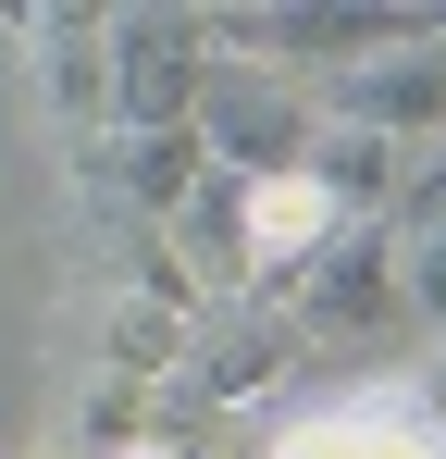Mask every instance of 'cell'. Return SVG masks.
<instances>
[{
  "mask_svg": "<svg viewBox=\"0 0 446 459\" xmlns=\"http://www.w3.org/2000/svg\"><path fill=\"white\" fill-rule=\"evenodd\" d=\"M199 137H211L223 186H273V174H310V137H322V112H310V87L286 63H261V50H223L211 100H199Z\"/></svg>",
  "mask_w": 446,
  "mask_h": 459,
  "instance_id": "1",
  "label": "cell"
},
{
  "mask_svg": "<svg viewBox=\"0 0 446 459\" xmlns=\"http://www.w3.org/2000/svg\"><path fill=\"white\" fill-rule=\"evenodd\" d=\"M211 75H223L211 13H112V137H161V125H199Z\"/></svg>",
  "mask_w": 446,
  "mask_h": 459,
  "instance_id": "2",
  "label": "cell"
},
{
  "mask_svg": "<svg viewBox=\"0 0 446 459\" xmlns=\"http://www.w3.org/2000/svg\"><path fill=\"white\" fill-rule=\"evenodd\" d=\"M322 112H347V125H372V137H397V150H422V137H446V38H397V50H372V63H347Z\"/></svg>",
  "mask_w": 446,
  "mask_h": 459,
  "instance_id": "3",
  "label": "cell"
},
{
  "mask_svg": "<svg viewBox=\"0 0 446 459\" xmlns=\"http://www.w3.org/2000/svg\"><path fill=\"white\" fill-rule=\"evenodd\" d=\"M286 323H297V335H372V323H397V236H360V224H347L286 286Z\"/></svg>",
  "mask_w": 446,
  "mask_h": 459,
  "instance_id": "4",
  "label": "cell"
},
{
  "mask_svg": "<svg viewBox=\"0 0 446 459\" xmlns=\"http://www.w3.org/2000/svg\"><path fill=\"white\" fill-rule=\"evenodd\" d=\"M25 50H38V87L74 125V150L112 137V13H25Z\"/></svg>",
  "mask_w": 446,
  "mask_h": 459,
  "instance_id": "5",
  "label": "cell"
},
{
  "mask_svg": "<svg viewBox=\"0 0 446 459\" xmlns=\"http://www.w3.org/2000/svg\"><path fill=\"white\" fill-rule=\"evenodd\" d=\"M199 323H211V310H174L161 286H112V310H99V360H112V385H186Z\"/></svg>",
  "mask_w": 446,
  "mask_h": 459,
  "instance_id": "6",
  "label": "cell"
},
{
  "mask_svg": "<svg viewBox=\"0 0 446 459\" xmlns=\"http://www.w3.org/2000/svg\"><path fill=\"white\" fill-rule=\"evenodd\" d=\"M273 459H446V435L409 397H347V410H310L273 435Z\"/></svg>",
  "mask_w": 446,
  "mask_h": 459,
  "instance_id": "7",
  "label": "cell"
},
{
  "mask_svg": "<svg viewBox=\"0 0 446 459\" xmlns=\"http://www.w3.org/2000/svg\"><path fill=\"white\" fill-rule=\"evenodd\" d=\"M310 174L335 186V212H397V199H409V150H397V137H372V125H347V112H322Z\"/></svg>",
  "mask_w": 446,
  "mask_h": 459,
  "instance_id": "8",
  "label": "cell"
},
{
  "mask_svg": "<svg viewBox=\"0 0 446 459\" xmlns=\"http://www.w3.org/2000/svg\"><path fill=\"white\" fill-rule=\"evenodd\" d=\"M286 348H297V323H248V310H211V323H199V360H186V385H211V397H261Z\"/></svg>",
  "mask_w": 446,
  "mask_h": 459,
  "instance_id": "9",
  "label": "cell"
},
{
  "mask_svg": "<svg viewBox=\"0 0 446 459\" xmlns=\"http://www.w3.org/2000/svg\"><path fill=\"white\" fill-rule=\"evenodd\" d=\"M124 459H174V447H161V435H149V447H124Z\"/></svg>",
  "mask_w": 446,
  "mask_h": 459,
  "instance_id": "10",
  "label": "cell"
}]
</instances>
